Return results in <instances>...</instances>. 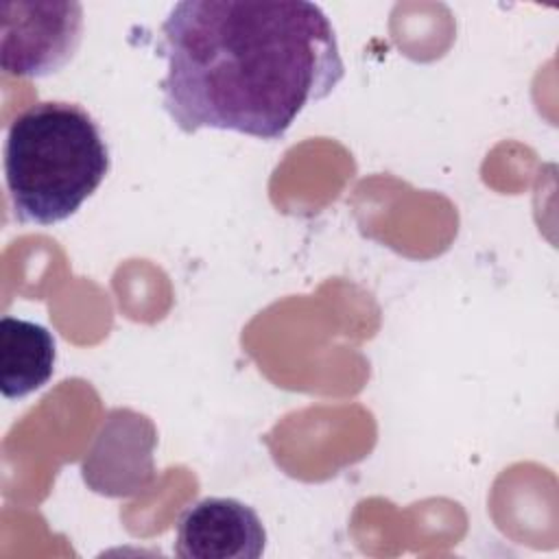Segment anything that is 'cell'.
I'll return each instance as SVG.
<instances>
[{
    "label": "cell",
    "mask_w": 559,
    "mask_h": 559,
    "mask_svg": "<svg viewBox=\"0 0 559 559\" xmlns=\"http://www.w3.org/2000/svg\"><path fill=\"white\" fill-rule=\"evenodd\" d=\"M162 103L183 133L282 140L345 76L330 17L308 0H183L162 24Z\"/></svg>",
    "instance_id": "cell-1"
},
{
    "label": "cell",
    "mask_w": 559,
    "mask_h": 559,
    "mask_svg": "<svg viewBox=\"0 0 559 559\" xmlns=\"http://www.w3.org/2000/svg\"><path fill=\"white\" fill-rule=\"evenodd\" d=\"M109 173V148L87 109L41 100L17 114L4 140V183L20 223L70 218Z\"/></svg>",
    "instance_id": "cell-2"
},
{
    "label": "cell",
    "mask_w": 559,
    "mask_h": 559,
    "mask_svg": "<svg viewBox=\"0 0 559 559\" xmlns=\"http://www.w3.org/2000/svg\"><path fill=\"white\" fill-rule=\"evenodd\" d=\"M83 7L74 0H2L0 68L39 79L61 70L79 50Z\"/></svg>",
    "instance_id": "cell-3"
},
{
    "label": "cell",
    "mask_w": 559,
    "mask_h": 559,
    "mask_svg": "<svg viewBox=\"0 0 559 559\" xmlns=\"http://www.w3.org/2000/svg\"><path fill=\"white\" fill-rule=\"evenodd\" d=\"M264 546L260 515L236 498H203L177 524L175 555L181 559H258Z\"/></svg>",
    "instance_id": "cell-4"
},
{
    "label": "cell",
    "mask_w": 559,
    "mask_h": 559,
    "mask_svg": "<svg viewBox=\"0 0 559 559\" xmlns=\"http://www.w3.org/2000/svg\"><path fill=\"white\" fill-rule=\"evenodd\" d=\"M155 443V428L148 417L138 415L127 408L111 411L103 430L96 437L94 448L81 463L83 480L105 496H120V461L124 478V496L142 489L153 476V461L148 450H138L142 445Z\"/></svg>",
    "instance_id": "cell-5"
},
{
    "label": "cell",
    "mask_w": 559,
    "mask_h": 559,
    "mask_svg": "<svg viewBox=\"0 0 559 559\" xmlns=\"http://www.w3.org/2000/svg\"><path fill=\"white\" fill-rule=\"evenodd\" d=\"M52 334L26 319H0V391L7 400H22L41 389L55 371Z\"/></svg>",
    "instance_id": "cell-6"
}]
</instances>
